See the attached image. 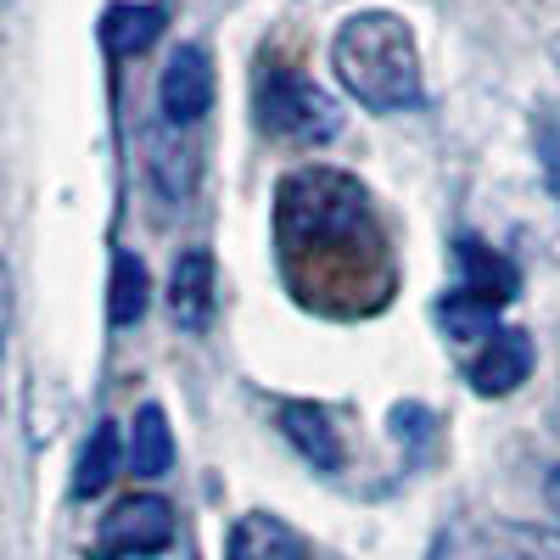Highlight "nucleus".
Returning a JSON list of instances; mask_svg holds the SVG:
<instances>
[{"label": "nucleus", "mask_w": 560, "mask_h": 560, "mask_svg": "<svg viewBox=\"0 0 560 560\" xmlns=\"http://www.w3.org/2000/svg\"><path fill=\"white\" fill-rule=\"evenodd\" d=\"M280 432H287V443L308 465H319V471H337V465H342V438H337L331 409H325V404H308V398L280 404Z\"/></svg>", "instance_id": "9"}, {"label": "nucleus", "mask_w": 560, "mask_h": 560, "mask_svg": "<svg viewBox=\"0 0 560 560\" xmlns=\"http://www.w3.org/2000/svg\"><path fill=\"white\" fill-rule=\"evenodd\" d=\"M393 432H398V438H409V443H420V438L432 432V409H420V404H398V409H393Z\"/></svg>", "instance_id": "18"}, {"label": "nucleus", "mask_w": 560, "mask_h": 560, "mask_svg": "<svg viewBox=\"0 0 560 560\" xmlns=\"http://www.w3.org/2000/svg\"><path fill=\"white\" fill-rule=\"evenodd\" d=\"M129 459V448L118 443V427L113 420H102L96 432H90V443L79 448V465H73V499H96L113 477H118V465Z\"/></svg>", "instance_id": "13"}, {"label": "nucleus", "mask_w": 560, "mask_h": 560, "mask_svg": "<svg viewBox=\"0 0 560 560\" xmlns=\"http://www.w3.org/2000/svg\"><path fill=\"white\" fill-rule=\"evenodd\" d=\"M174 465V432H168V415L163 404H140L135 409V427H129V471L135 477H163Z\"/></svg>", "instance_id": "11"}, {"label": "nucleus", "mask_w": 560, "mask_h": 560, "mask_svg": "<svg viewBox=\"0 0 560 560\" xmlns=\"http://www.w3.org/2000/svg\"><path fill=\"white\" fill-rule=\"evenodd\" d=\"M544 499H549V510L560 516V465H549V477H544Z\"/></svg>", "instance_id": "19"}, {"label": "nucleus", "mask_w": 560, "mask_h": 560, "mask_svg": "<svg viewBox=\"0 0 560 560\" xmlns=\"http://www.w3.org/2000/svg\"><path fill=\"white\" fill-rule=\"evenodd\" d=\"M370 219V202L359 191V179L337 174V168H298L280 179V197H275V230H280V247L287 258H303L314 247H331L359 236Z\"/></svg>", "instance_id": "2"}, {"label": "nucleus", "mask_w": 560, "mask_h": 560, "mask_svg": "<svg viewBox=\"0 0 560 560\" xmlns=\"http://www.w3.org/2000/svg\"><path fill=\"white\" fill-rule=\"evenodd\" d=\"M533 147H538V168L549 179V191L560 197V113H544L533 124Z\"/></svg>", "instance_id": "17"}, {"label": "nucleus", "mask_w": 560, "mask_h": 560, "mask_svg": "<svg viewBox=\"0 0 560 560\" xmlns=\"http://www.w3.org/2000/svg\"><path fill=\"white\" fill-rule=\"evenodd\" d=\"M555 62H560V45H555Z\"/></svg>", "instance_id": "20"}, {"label": "nucleus", "mask_w": 560, "mask_h": 560, "mask_svg": "<svg viewBox=\"0 0 560 560\" xmlns=\"http://www.w3.org/2000/svg\"><path fill=\"white\" fill-rule=\"evenodd\" d=\"M213 107V57L197 39H185L168 51L163 79H158V113L168 129H191L197 118H208Z\"/></svg>", "instance_id": "5"}, {"label": "nucleus", "mask_w": 560, "mask_h": 560, "mask_svg": "<svg viewBox=\"0 0 560 560\" xmlns=\"http://www.w3.org/2000/svg\"><path fill=\"white\" fill-rule=\"evenodd\" d=\"M163 23L168 18H163V7H152V0H118V7H107V18H102V39L118 57H140L163 34Z\"/></svg>", "instance_id": "12"}, {"label": "nucleus", "mask_w": 560, "mask_h": 560, "mask_svg": "<svg viewBox=\"0 0 560 560\" xmlns=\"http://www.w3.org/2000/svg\"><path fill=\"white\" fill-rule=\"evenodd\" d=\"M152 303V275L147 264H140V253H118L113 258V280H107V319L118 325H140V314H147Z\"/></svg>", "instance_id": "14"}, {"label": "nucleus", "mask_w": 560, "mask_h": 560, "mask_svg": "<svg viewBox=\"0 0 560 560\" xmlns=\"http://www.w3.org/2000/svg\"><path fill=\"white\" fill-rule=\"evenodd\" d=\"M459 275L465 280L454 287V298H465L482 314H499L504 298L516 292V269H510L493 247H482V242H459Z\"/></svg>", "instance_id": "10"}, {"label": "nucleus", "mask_w": 560, "mask_h": 560, "mask_svg": "<svg viewBox=\"0 0 560 560\" xmlns=\"http://www.w3.org/2000/svg\"><path fill=\"white\" fill-rule=\"evenodd\" d=\"M253 113L258 129L275 140H298V147H325L342 135V107L325 90L292 68H264L253 84Z\"/></svg>", "instance_id": "3"}, {"label": "nucleus", "mask_w": 560, "mask_h": 560, "mask_svg": "<svg viewBox=\"0 0 560 560\" xmlns=\"http://www.w3.org/2000/svg\"><path fill=\"white\" fill-rule=\"evenodd\" d=\"M152 174H158V185H163V197H185L191 191V158L179 152V135L174 140H163V135H152Z\"/></svg>", "instance_id": "16"}, {"label": "nucleus", "mask_w": 560, "mask_h": 560, "mask_svg": "<svg viewBox=\"0 0 560 560\" xmlns=\"http://www.w3.org/2000/svg\"><path fill=\"white\" fill-rule=\"evenodd\" d=\"M488 560H560V538L533 533V527H504V533H493Z\"/></svg>", "instance_id": "15"}, {"label": "nucleus", "mask_w": 560, "mask_h": 560, "mask_svg": "<svg viewBox=\"0 0 560 560\" xmlns=\"http://www.w3.org/2000/svg\"><path fill=\"white\" fill-rule=\"evenodd\" d=\"M174 544V504L163 493H129L118 499L102 533H96V555L102 560H135V555H163Z\"/></svg>", "instance_id": "4"}, {"label": "nucleus", "mask_w": 560, "mask_h": 560, "mask_svg": "<svg viewBox=\"0 0 560 560\" xmlns=\"http://www.w3.org/2000/svg\"><path fill=\"white\" fill-rule=\"evenodd\" d=\"M538 364V348L533 337L522 331V325H499V331H488L471 359H465V382H471L482 398H510Z\"/></svg>", "instance_id": "6"}, {"label": "nucleus", "mask_w": 560, "mask_h": 560, "mask_svg": "<svg viewBox=\"0 0 560 560\" xmlns=\"http://www.w3.org/2000/svg\"><path fill=\"white\" fill-rule=\"evenodd\" d=\"M168 314L179 331H208L213 325V253L191 247L174 258V275H168Z\"/></svg>", "instance_id": "7"}, {"label": "nucleus", "mask_w": 560, "mask_h": 560, "mask_svg": "<svg viewBox=\"0 0 560 560\" xmlns=\"http://www.w3.org/2000/svg\"><path fill=\"white\" fill-rule=\"evenodd\" d=\"M331 73L364 113L382 118L415 113L427 102V62H420L415 28L387 7L342 18V28L331 34Z\"/></svg>", "instance_id": "1"}, {"label": "nucleus", "mask_w": 560, "mask_h": 560, "mask_svg": "<svg viewBox=\"0 0 560 560\" xmlns=\"http://www.w3.org/2000/svg\"><path fill=\"white\" fill-rule=\"evenodd\" d=\"M224 560H308V544L269 510H247L224 538Z\"/></svg>", "instance_id": "8"}]
</instances>
